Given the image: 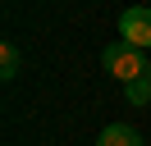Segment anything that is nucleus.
<instances>
[{
    "instance_id": "nucleus-2",
    "label": "nucleus",
    "mask_w": 151,
    "mask_h": 146,
    "mask_svg": "<svg viewBox=\"0 0 151 146\" xmlns=\"http://www.w3.org/2000/svg\"><path fill=\"white\" fill-rule=\"evenodd\" d=\"M119 41L137 46V50L151 46V9H147V5H133V9L119 14Z\"/></svg>"
},
{
    "instance_id": "nucleus-6",
    "label": "nucleus",
    "mask_w": 151,
    "mask_h": 146,
    "mask_svg": "<svg viewBox=\"0 0 151 146\" xmlns=\"http://www.w3.org/2000/svg\"><path fill=\"white\" fill-rule=\"evenodd\" d=\"M147 78H151V69H147Z\"/></svg>"
},
{
    "instance_id": "nucleus-1",
    "label": "nucleus",
    "mask_w": 151,
    "mask_h": 146,
    "mask_svg": "<svg viewBox=\"0 0 151 146\" xmlns=\"http://www.w3.org/2000/svg\"><path fill=\"white\" fill-rule=\"evenodd\" d=\"M101 64L114 73L119 82H133V78H147V69H151V59H147V50H137V46H128V41H110L101 50Z\"/></svg>"
},
{
    "instance_id": "nucleus-3",
    "label": "nucleus",
    "mask_w": 151,
    "mask_h": 146,
    "mask_svg": "<svg viewBox=\"0 0 151 146\" xmlns=\"http://www.w3.org/2000/svg\"><path fill=\"white\" fill-rule=\"evenodd\" d=\"M96 146H142V137H137V128H128V123H105Z\"/></svg>"
},
{
    "instance_id": "nucleus-4",
    "label": "nucleus",
    "mask_w": 151,
    "mask_h": 146,
    "mask_svg": "<svg viewBox=\"0 0 151 146\" xmlns=\"http://www.w3.org/2000/svg\"><path fill=\"white\" fill-rule=\"evenodd\" d=\"M19 69H23L19 46H14V41H5V46H0V78H5V82H14V78H19Z\"/></svg>"
},
{
    "instance_id": "nucleus-5",
    "label": "nucleus",
    "mask_w": 151,
    "mask_h": 146,
    "mask_svg": "<svg viewBox=\"0 0 151 146\" xmlns=\"http://www.w3.org/2000/svg\"><path fill=\"white\" fill-rule=\"evenodd\" d=\"M124 96H128V105H147L151 100V78H133V82H124Z\"/></svg>"
}]
</instances>
